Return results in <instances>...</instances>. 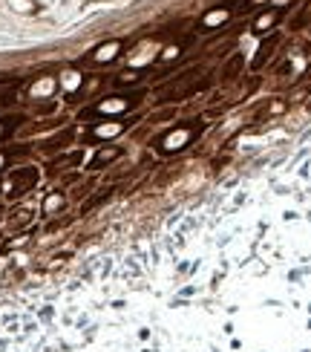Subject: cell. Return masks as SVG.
I'll use <instances>...</instances> for the list:
<instances>
[{
  "label": "cell",
  "mask_w": 311,
  "mask_h": 352,
  "mask_svg": "<svg viewBox=\"0 0 311 352\" xmlns=\"http://www.w3.org/2000/svg\"><path fill=\"white\" fill-rule=\"evenodd\" d=\"M196 133H202V124H196V121H182L176 130H167L164 136L156 139V150H159V153L184 150V147L196 139Z\"/></svg>",
  "instance_id": "cell-1"
},
{
  "label": "cell",
  "mask_w": 311,
  "mask_h": 352,
  "mask_svg": "<svg viewBox=\"0 0 311 352\" xmlns=\"http://www.w3.org/2000/svg\"><path fill=\"white\" fill-rule=\"evenodd\" d=\"M138 101H141V93L107 95V98H104V101H98L95 107L84 110V113H81V118H87V116H121V113H127L130 107H136Z\"/></svg>",
  "instance_id": "cell-2"
},
{
  "label": "cell",
  "mask_w": 311,
  "mask_h": 352,
  "mask_svg": "<svg viewBox=\"0 0 311 352\" xmlns=\"http://www.w3.org/2000/svg\"><path fill=\"white\" fill-rule=\"evenodd\" d=\"M38 167H15L9 173V200H21L38 185Z\"/></svg>",
  "instance_id": "cell-3"
},
{
  "label": "cell",
  "mask_w": 311,
  "mask_h": 352,
  "mask_svg": "<svg viewBox=\"0 0 311 352\" xmlns=\"http://www.w3.org/2000/svg\"><path fill=\"white\" fill-rule=\"evenodd\" d=\"M121 49H124L121 41H107V44L92 49L90 55L84 58V64H110V61H115L118 55H121Z\"/></svg>",
  "instance_id": "cell-4"
},
{
  "label": "cell",
  "mask_w": 311,
  "mask_h": 352,
  "mask_svg": "<svg viewBox=\"0 0 311 352\" xmlns=\"http://www.w3.org/2000/svg\"><path fill=\"white\" fill-rule=\"evenodd\" d=\"M230 18V3H225V9L219 6V9H210V12H205V18L199 21V32H213L219 24H225Z\"/></svg>",
  "instance_id": "cell-5"
},
{
  "label": "cell",
  "mask_w": 311,
  "mask_h": 352,
  "mask_svg": "<svg viewBox=\"0 0 311 352\" xmlns=\"http://www.w3.org/2000/svg\"><path fill=\"white\" fill-rule=\"evenodd\" d=\"M285 15V6H274V9H268V12H262L256 21H253V32L256 35H262V32H268V29H274L276 21Z\"/></svg>",
  "instance_id": "cell-6"
},
{
  "label": "cell",
  "mask_w": 311,
  "mask_h": 352,
  "mask_svg": "<svg viewBox=\"0 0 311 352\" xmlns=\"http://www.w3.org/2000/svg\"><path fill=\"white\" fill-rule=\"evenodd\" d=\"M121 147H101V150L95 153L90 159V164H87V170H101V167H107V164H113L118 156H121Z\"/></svg>",
  "instance_id": "cell-7"
},
{
  "label": "cell",
  "mask_w": 311,
  "mask_h": 352,
  "mask_svg": "<svg viewBox=\"0 0 311 352\" xmlns=\"http://www.w3.org/2000/svg\"><path fill=\"white\" fill-rule=\"evenodd\" d=\"M32 217H35L32 208H15V211L6 217V228H9V231H21L23 225L32 223Z\"/></svg>",
  "instance_id": "cell-8"
},
{
  "label": "cell",
  "mask_w": 311,
  "mask_h": 352,
  "mask_svg": "<svg viewBox=\"0 0 311 352\" xmlns=\"http://www.w3.org/2000/svg\"><path fill=\"white\" fill-rule=\"evenodd\" d=\"M127 124H133V121H115V124H104V121H98V124L90 130V136L92 139H110V136H118L121 130H127Z\"/></svg>",
  "instance_id": "cell-9"
},
{
  "label": "cell",
  "mask_w": 311,
  "mask_h": 352,
  "mask_svg": "<svg viewBox=\"0 0 311 352\" xmlns=\"http://www.w3.org/2000/svg\"><path fill=\"white\" fill-rule=\"evenodd\" d=\"M67 141H72V130H64V133L55 136V139H46L41 147H44L46 153H55V150H64V147H67Z\"/></svg>",
  "instance_id": "cell-10"
},
{
  "label": "cell",
  "mask_w": 311,
  "mask_h": 352,
  "mask_svg": "<svg viewBox=\"0 0 311 352\" xmlns=\"http://www.w3.org/2000/svg\"><path fill=\"white\" fill-rule=\"evenodd\" d=\"M23 124V116H6V118H0V141L3 139H9L15 130Z\"/></svg>",
  "instance_id": "cell-11"
},
{
  "label": "cell",
  "mask_w": 311,
  "mask_h": 352,
  "mask_svg": "<svg viewBox=\"0 0 311 352\" xmlns=\"http://www.w3.org/2000/svg\"><path fill=\"white\" fill-rule=\"evenodd\" d=\"M239 67H242V55H233V58L222 67V81H233L239 75Z\"/></svg>",
  "instance_id": "cell-12"
},
{
  "label": "cell",
  "mask_w": 311,
  "mask_h": 352,
  "mask_svg": "<svg viewBox=\"0 0 311 352\" xmlns=\"http://www.w3.org/2000/svg\"><path fill=\"white\" fill-rule=\"evenodd\" d=\"M110 197H113V188H107L104 194H95V197H90V200H87L84 205H81V214H90L92 208H98V205H104V202L110 200Z\"/></svg>",
  "instance_id": "cell-13"
},
{
  "label": "cell",
  "mask_w": 311,
  "mask_h": 352,
  "mask_svg": "<svg viewBox=\"0 0 311 352\" xmlns=\"http://www.w3.org/2000/svg\"><path fill=\"white\" fill-rule=\"evenodd\" d=\"M274 47H276V38H268V41H265L262 47H259V55L253 58V70H259V67L265 64V58H271V52H274Z\"/></svg>",
  "instance_id": "cell-14"
},
{
  "label": "cell",
  "mask_w": 311,
  "mask_h": 352,
  "mask_svg": "<svg viewBox=\"0 0 311 352\" xmlns=\"http://www.w3.org/2000/svg\"><path fill=\"white\" fill-rule=\"evenodd\" d=\"M81 162V153H69L64 159H55V162H49V173H58V170H64L67 164H78Z\"/></svg>",
  "instance_id": "cell-15"
},
{
  "label": "cell",
  "mask_w": 311,
  "mask_h": 352,
  "mask_svg": "<svg viewBox=\"0 0 311 352\" xmlns=\"http://www.w3.org/2000/svg\"><path fill=\"white\" fill-rule=\"evenodd\" d=\"M64 197H61V194H52V197H46L44 200V214L46 217H49V214H55V211H61V208H64Z\"/></svg>",
  "instance_id": "cell-16"
},
{
  "label": "cell",
  "mask_w": 311,
  "mask_h": 352,
  "mask_svg": "<svg viewBox=\"0 0 311 352\" xmlns=\"http://www.w3.org/2000/svg\"><path fill=\"white\" fill-rule=\"evenodd\" d=\"M9 164V150H0V170Z\"/></svg>",
  "instance_id": "cell-17"
}]
</instances>
